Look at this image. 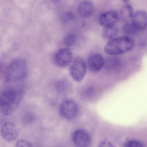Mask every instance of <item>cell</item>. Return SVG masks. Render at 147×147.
I'll return each instance as SVG.
<instances>
[{
    "label": "cell",
    "instance_id": "obj_1",
    "mask_svg": "<svg viewBox=\"0 0 147 147\" xmlns=\"http://www.w3.org/2000/svg\"><path fill=\"white\" fill-rule=\"evenodd\" d=\"M24 93L21 88L9 87L4 90L1 94L0 111L3 114H12L20 104Z\"/></svg>",
    "mask_w": 147,
    "mask_h": 147
},
{
    "label": "cell",
    "instance_id": "obj_14",
    "mask_svg": "<svg viewBox=\"0 0 147 147\" xmlns=\"http://www.w3.org/2000/svg\"><path fill=\"white\" fill-rule=\"evenodd\" d=\"M118 32V29L115 26L105 28L103 32V36L107 39H112Z\"/></svg>",
    "mask_w": 147,
    "mask_h": 147
},
{
    "label": "cell",
    "instance_id": "obj_7",
    "mask_svg": "<svg viewBox=\"0 0 147 147\" xmlns=\"http://www.w3.org/2000/svg\"><path fill=\"white\" fill-rule=\"evenodd\" d=\"M19 132L18 128L15 123L11 122L5 123L2 126L1 134L5 140L11 142L14 140L17 137Z\"/></svg>",
    "mask_w": 147,
    "mask_h": 147
},
{
    "label": "cell",
    "instance_id": "obj_20",
    "mask_svg": "<svg viewBox=\"0 0 147 147\" xmlns=\"http://www.w3.org/2000/svg\"><path fill=\"white\" fill-rule=\"evenodd\" d=\"M16 147H32V146L31 143L28 141L22 139L17 142Z\"/></svg>",
    "mask_w": 147,
    "mask_h": 147
},
{
    "label": "cell",
    "instance_id": "obj_8",
    "mask_svg": "<svg viewBox=\"0 0 147 147\" xmlns=\"http://www.w3.org/2000/svg\"><path fill=\"white\" fill-rule=\"evenodd\" d=\"M72 57L71 51L69 49L63 48L59 50L56 53L54 56V61L58 67H64L71 61Z\"/></svg>",
    "mask_w": 147,
    "mask_h": 147
},
{
    "label": "cell",
    "instance_id": "obj_4",
    "mask_svg": "<svg viewBox=\"0 0 147 147\" xmlns=\"http://www.w3.org/2000/svg\"><path fill=\"white\" fill-rule=\"evenodd\" d=\"M86 65L83 59L80 57H76L69 68L70 74L76 82H80L84 77L86 72Z\"/></svg>",
    "mask_w": 147,
    "mask_h": 147
},
{
    "label": "cell",
    "instance_id": "obj_16",
    "mask_svg": "<svg viewBox=\"0 0 147 147\" xmlns=\"http://www.w3.org/2000/svg\"><path fill=\"white\" fill-rule=\"evenodd\" d=\"M76 35L75 33L71 32L68 33L64 39V45L67 47L73 45L76 42Z\"/></svg>",
    "mask_w": 147,
    "mask_h": 147
},
{
    "label": "cell",
    "instance_id": "obj_2",
    "mask_svg": "<svg viewBox=\"0 0 147 147\" xmlns=\"http://www.w3.org/2000/svg\"><path fill=\"white\" fill-rule=\"evenodd\" d=\"M26 61L22 59H16L8 65L5 72V79L8 83H15L24 79L28 74Z\"/></svg>",
    "mask_w": 147,
    "mask_h": 147
},
{
    "label": "cell",
    "instance_id": "obj_6",
    "mask_svg": "<svg viewBox=\"0 0 147 147\" xmlns=\"http://www.w3.org/2000/svg\"><path fill=\"white\" fill-rule=\"evenodd\" d=\"M72 140L76 147H88L91 143V138L86 131L80 129L76 130L73 133Z\"/></svg>",
    "mask_w": 147,
    "mask_h": 147
},
{
    "label": "cell",
    "instance_id": "obj_19",
    "mask_svg": "<svg viewBox=\"0 0 147 147\" xmlns=\"http://www.w3.org/2000/svg\"><path fill=\"white\" fill-rule=\"evenodd\" d=\"M124 147H144L140 141L134 140H129L126 142Z\"/></svg>",
    "mask_w": 147,
    "mask_h": 147
},
{
    "label": "cell",
    "instance_id": "obj_15",
    "mask_svg": "<svg viewBox=\"0 0 147 147\" xmlns=\"http://www.w3.org/2000/svg\"><path fill=\"white\" fill-rule=\"evenodd\" d=\"M107 68L112 70H117L119 69L121 66L120 60L116 58H111L108 59L105 62Z\"/></svg>",
    "mask_w": 147,
    "mask_h": 147
},
{
    "label": "cell",
    "instance_id": "obj_21",
    "mask_svg": "<svg viewBox=\"0 0 147 147\" xmlns=\"http://www.w3.org/2000/svg\"><path fill=\"white\" fill-rule=\"evenodd\" d=\"M98 147H115L110 141L107 140L102 141L99 142Z\"/></svg>",
    "mask_w": 147,
    "mask_h": 147
},
{
    "label": "cell",
    "instance_id": "obj_22",
    "mask_svg": "<svg viewBox=\"0 0 147 147\" xmlns=\"http://www.w3.org/2000/svg\"><path fill=\"white\" fill-rule=\"evenodd\" d=\"M74 18L73 15L71 12H67L62 16V20L64 22H67Z\"/></svg>",
    "mask_w": 147,
    "mask_h": 147
},
{
    "label": "cell",
    "instance_id": "obj_9",
    "mask_svg": "<svg viewBox=\"0 0 147 147\" xmlns=\"http://www.w3.org/2000/svg\"><path fill=\"white\" fill-rule=\"evenodd\" d=\"M87 63L89 69L92 72H96L99 71L105 65V61L101 55L94 53L89 57Z\"/></svg>",
    "mask_w": 147,
    "mask_h": 147
},
{
    "label": "cell",
    "instance_id": "obj_5",
    "mask_svg": "<svg viewBox=\"0 0 147 147\" xmlns=\"http://www.w3.org/2000/svg\"><path fill=\"white\" fill-rule=\"evenodd\" d=\"M77 103L74 100H67L60 105L59 111L60 115L64 118L68 120L75 119L79 112V107Z\"/></svg>",
    "mask_w": 147,
    "mask_h": 147
},
{
    "label": "cell",
    "instance_id": "obj_13",
    "mask_svg": "<svg viewBox=\"0 0 147 147\" xmlns=\"http://www.w3.org/2000/svg\"><path fill=\"white\" fill-rule=\"evenodd\" d=\"M120 14L124 20H127L132 18L133 15V10L130 4H125L121 8Z\"/></svg>",
    "mask_w": 147,
    "mask_h": 147
},
{
    "label": "cell",
    "instance_id": "obj_10",
    "mask_svg": "<svg viewBox=\"0 0 147 147\" xmlns=\"http://www.w3.org/2000/svg\"><path fill=\"white\" fill-rule=\"evenodd\" d=\"M119 18L118 13L113 11H108L102 14L100 16L99 24L105 28L115 26Z\"/></svg>",
    "mask_w": 147,
    "mask_h": 147
},
{
    "label": "cell",
    "instance_id": "obj_17",
    "mask_svg": "<svg viewBox=\"0 0 147 147\" xmlns=\"http://www.w3.org/2000/svg\"><path fill=\"white\" fill-rule=\"evenodd\" d=\"M69 86L68 83L65 81H61L58 82L56 84V88L60 92L66 93L69 90Z\"/></svg>",
    "mask_w": 147,
    "mask_h": 147
},
{
    "label": "cell",
    "instance_id": "obj_12",
    "mask_svg": "<svg viewBox=\"0 0 147 147\" xmlns=\"http://www.w3.org/2000/svg\"><path fill=\"white\" fill-rule=\"evenodd\" d=\"M94 9L93 3L89 1H86L81 3L79 5L78 11L82 17L87 18L92 14Z\"/></svg>",
    "mask_w": 147,
    "mask_h": 147
},
{
    "label": "cell",
    "instance_id": "obj_18",
    "mask_svg": "<svg viewBox=\"0 0 147 147\" xmlns=\"http://www.w3.org/2000/svg\"><path fill=\"white\" fill-rule=\"evenodd\" d=\"M123 30L125 34H134L137 31L132 24L130 23H127L124 25Z\"/></svg>",
    "mask_w": 147,
    "mask_h": 147
},
{
    "label": "cell",
    "instance_id": "obj_11",
    "mask_svg": "<svg viewBox=\"0 0 147 147\" xmlns=\"http://www.w3.org/2000/svg\"><path fill=\"white\" fill-rule=\"evenodd\" d=\"M131 24L137 30H144L147 26V13L142 10L136 11L132 18Z\"/></svg>",
    "mask_w": 147,
    "mask_h": 147
},
{
    "label": "cell",
    "instance_id": "obj_3",
    "mask_svg": "<svg viewBox=\"0 0 147 147\" xmlns=\"http://www.w3.org/2000/svg\"><path fill=\"white\" fill-rule=\"evenodd\" d=\"M133 45L132 38L123 36L111 40L105 45V51L110 55H119L128 52L132 49Z\"/></svg>",
    "mask_w": 147,
    "mask_h": 147
}]
</instances>
